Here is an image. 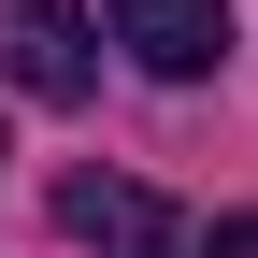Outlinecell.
<instances>
[{
  "instance_id": "cell-1",
  "label": "cell",
  "mask_w": 258,
  "mask_h": 258,
  "mask_svg": "<svg viewBox=\"0 0 258 258\" xmlns=\"http://www.w3.org/2000/svg\"><path fill=\"white\" fill-rule=\"evenodd\" d=\"M0 86H29V101H86V86H101V29H86V0H0Z\"/></svg>"
},
{
  "instance_id": "cell-2",
  "label": "cell",
  "mask_w": 258,
  "mask_h": 258,
  "mask_svg": "<svg viewBox=\"0 0 258 258\" xmlns=\"http://www.w3.org/2000/svg\"><path fill=\"white\" fill-rule=\"evenodd\" d=\"M101 29L144 57L158 86H201L215 57H230V0H101Z\"/></svg>"
},
{
  "instance_id": "cell-3",
  "label": "cell",
  "mask_w": 258,
  "mask_h": 258,
  "mask_svg": "<svg viewBox=\"0 0 258 258\" xmlns=\"http://www.w3.org/2000/svg\"><path fill=\"white\" fill-rule=\"evenodd\" d=\"M57 230L101 244V258H158V244H172V201L129 186V172H72V186H57Z\"/></svg>"
},
{
  "instance_id": "cell-4",
  "label": "cell",
  "mask_w": 258,
  "mask_h": 258,
  "mask_svg": "<svg viewBox=\"0 0 258 258\" xmlns=\"http://www.w3.org/2000/svg\"><path fill=\"white\" fill-rule=\"evenodd\" d=\"M201 258H258V215H215V230H201Z\"/></svg>"
}]
</instances>
